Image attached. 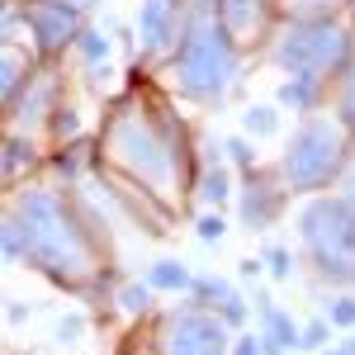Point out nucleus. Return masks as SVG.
Instances as JSON below:
<instances>
[{
    "instance_id": "19",
    "label": "nucleus",
    "mask_w": 355,
    "mask_h": 355,
    "mask_svg": "<svg viewBox=\"0 0 355 355\" xmlns=\"http://www.w3.org/2000/svg\"><path fill=\"white\" fill-rule=\"evenodd\" d=\"M336 119L355 133V62L336 76Z\"/></svg>"
},
{
    "instance_id": "20",
    "label": "nucleus",
    "mask_w": 355,
    "mask_h": 355,
    "mask_svg": "<svg viewBox=\"0 0 355 355\" xmlns=\"http://www.w3.org/2000/svg\"><path fill=\"white\" fill-rule=\"evenodd\" d=\"M242 128L251 137H270L275 128H279V110H275V105H251V110L242 114Z\"/></svg>"
},
{
    "instance_id": "27",
    "label": "nucleus",
    "mask_w": 355,
    "mask_h": 355,
    "mask_svg": "<svg viewBox=\"0 0 355 355\" xmlns=\"http://www.w3.org/2000/svg\"><path fill=\"white\" fill-rule=\"evenodd\" d=\"M327 322H331V327H355V299H336Z\"/></svg>"
},
{
    "instance_id": "14",
    "label": "nucleus",
    "mask_w": 355,
    "mask_h": 355,
    "mask_svg": "<svg viewBox=\"0 0 355 355\" xmlns=\"http://www.w3.org/2000/svg\"><path fill=\"white\" fill-rule=\"evenodd\" d=\"M261 322H266V336H261V341H266V355H279V351H289V346L303 341V331L294 327V318L270 299H261Z\"/></svg>"
},
{
    "instance_id": "33",
    "label": "nucleus",
    "mask_w": 355,
    "mask_h": 355,
    "mask_svg": "<svg viewBox=\"0 0 355 355\" xmlns=\"http://www.w3.org/2000/svg\"><path fill=\"white\" fill-rule=\"evenodd\" d=\"M331 355H355V341H351V346H336Z\"/></svg>"
},
{
    "instance_id": "30",
    "label": "nucleus",
    "mask_w": 355,
    "mask_h": 355,
    "mask_svg": "<svg viewBox=\"0 0 355 355\" xmlns=\"http://www.w3.org/2000/svg\"><path fill=\"white\" fill-rule=\"evenodd\" d=\"M289 5H294L299 15H327V10H336L341 0H289Z\"/></svg>"
},
{
    "instance_id": "22",
    "label": "nucleus",
    "mask_w": 355,
    "mask_h": 355,
    "mask_svg": "<svg viewBox=\"0 0 355 355\" xmlns=\"http://www.w3.org/2000/svg\"><path fill=\"white\" fill-rule=\"evenodd\" d=\"M33 166V147H28L24 137H10V142H5V180H10V185H15V175H19V166Z\"/></svg>"
},
{
    "instance_id": "6",
    "label": "nucleus",
    "mask_w": 355,
    "mask_h": 355,
    "mask_svg": "<svg viewBox=\"0 0 355 355\" xmlns=\"http://www.w3.org/2000/svg\"><path fill=\"white\" fill-rule=\"evenodd\" d=\"M299 242L331 284H355V218L341 199H308L299 209Z\"/></svg>"
},
{
    "instance_id": "23",
    "label": "nucleus",
    "mask_w": 355,
    "mask_h": 355,
    "mask_svg": "<svg viewBox=\"0 0 355 355\" xmlns=\"http://www.w3.org/2000/svg\"><path fill=\"white\" fill-rule=\"evenodd\" d=\"M266 266H270L275 279H289V275H294V251H289V246H270V251H266Z\"/></svg>"
},
{
    "instance_id": "24",
    "label": "nucleus",
    "mask_w": 355,
    "mask_h": 355,
    "mask_svg": "<svg viewBox=\"0 0 355 355\" xmlns=\"http://www.w3.org/2000/svg\"><path fill=\"white\" fill-rule=\"evenodd\" d=\"M119 303H123L128 313H147V303H152V284H128V289L119 294Z\"/></svg>"
},
{
    "instance_id": "16",
    "label": "nucleus",
    "mask_w": 355,
    "mask_h": 355,
    "mask_svg": "<svg viewBox=\"0 0 355 355\" xmlns=\"http://www.w3.org/2000/svg\"><path fill=\"white\" fill-rule=\"evenodd\" d=\"M322 90H327V81H313V76H294V81H284L279 85V105L284 110H294V114H313L318 110V100H322Z\"/></svg>"
},
{
    "instance_id": "4",
    "label": "nucleus",
    "mask_w": 355,
    "mask_h": 355,
    "mask_svg": "<svg viewBox=\"0 0 355 355\" xmlns=\"http://www.w3.org/2000/svg\"><path fill=\"white\" fill-rule=\"evenodd\" d=\"M270 62L289 76H313V81H336L351 67V28L331 15H299L275 28Z\"/></svg>"
},
{
    "instance_id": "18",
    "label": "nucleus",
    "mask_w": 355,
    "mask_h": 355,
    "mask_svg": "<svg viewBox=\"0 0 355 355\" xmlns=\"http://www.w3.org/2000/svg\"><path fill=\"white\" fill-rule=\"evenodd\" d=\"M199 194L209 199V204H227L232 199V180H227V166L218 157H209V171H204V180H199Z\"/></svg>"
},
{
    "instance_id": "9",
    "label": "nucleus",
    "mask_w": 355,
    "mask_h": 355,
    "mask_svg": "<svg viewBox=\"0 0 355 355\" xmlns=\"http://www.w3.org/2000/svg\"><path fill=\"white\" fill-rule=\"evenodd\" d=\"M214 15H218L223 33L242 53L256 48V43H266V38H275V0H218Z\"/></svg>"
},
{
    "instance_id": "29",
    "label": "nucleus",
    "mask_w": 355,
    "mask_h": 355,
    "mask_svg": "<svg viewBox=\"0 0 355 355\" xmlns=\"http://www.w3.org/2000/svg\"><path fill=\"white\" fill-rule=\"evenodd\" d=\"M336 199L351 209V218H355V166H346V171H341V194H336Z\"/></svg>"
},
{
    "instance_id": "17",
    "label": "nucleus",
    "mask_w": 355,
    "mask_h": 355,
    "mask_svg": "<svg viewBox=\"0 0 355 355\" xmlns=\"http://www.w3.org/2000/svg\"><path fill=\"white\" fill-rule=\"evenodd\" d=\"M147 284L162 289V294H185V289H194V275L185 270L180 261H157V266L147 270Z\"/></svg>"
},
{
    "instance_id": "25",
    "label": "nucleus",
    "mask_w": 355,
    "mask_h": 355,
    "mask_svg": "<svg viewBox=\"0 0 355 355\" xmlns=\"http://www.w3.org/2000/svg\"><path fill=\"white\" fill-rule=\"evenodd\" d=\"M327 336H331V322H322V318H318V322H308V327H303V341H299V346L318 351V346H327Z\"/></svg>"
},
{
    "instance_id": "15",
    "label": "nucleus",
    "mask_w": 355,
    "mask_h": 355,
    "mask_svg": "<svg viewBox=\"0 0 355 355\" xmlns=\"http://www.w3.org/2000/svg\"><path fill=\"white\" fill-rule=\"evenodd\" d=\"M0 90H5V100H19V90L28 85V76H33V62H28V53L19 48V43H5V53H0Z\"/></svg>"
},
{
    "instance_id": "3",
    "label": "nucleus",
    "mask_w": 355,
    "mask_h": 355,
    "mask_svg": "<svg viewBox=\"0 0 355 355\" xmlns=\"http://www.w3.org/2000/svg\"><path fill=\"white\" fill-rule=\"evenodd\" d=\"M242 48L223 33L218 15L204 5H185V24L175 43V90L199 105H218L227 85L237 81Z\"/></svg>"
},
{
    "instance_id": "7",
    "label": "nucleus",
    "mask_w": 355,
    "mask_h": 355,
    "mask_svg": "<svg viewBox=\"0 0 355 355\" xmlns=\"http://www.w3.org/2000/svg\"><path fill=\"white\" fill-rule=\"evenodd\" d=\"M227 327L214 308H175L162 322V355H232Z\"/></svg>"
},
{
    "instance_id": "34",
    "label": "nucleus",
    "mask_w": 355,
    "mask_h": 355,
    "mask_svg": "<svg viewBox=\"0 0 355 355\" xmlns=\"http://www.w3.org/2000/svg\"><path fill=\"white\" fill-rule=\"evenodd\" d=\"M185 5H204V10H214V5H218V0H185Z\"/></svg>"
},
{
    "instance_id": "28",
    "label": "nucleus",
    "mask_w": 355,
    "mask_h": 355,
    "mask_svg": "<svg viewBox=\"0 0 355 355\" xmlns=\"http://www.w3.org/2000/svg\"><path fill=\"white\" fill-rule=\"evenodd\" d=\"M223 232H227V223H223L218 214H204V218H199V237H204V242H223Z\"/></svg>"
},
{
    "instance_id": "12",
    "label": "nucleus",
    "mask_w": 355,
    "mask_h": 355,
    "mask_svg": "<svg viewBox=\"0 0 355 355\" xmlns=\"http://www.w3.org/2000/svg\"><path fill=\"white\" fill-rule=\"evenodd\" d=\"M279 194L266 175H256V171H246V185H242V223L246 227H270L275 214H279Z\"/></svg>"
},
{
    "instance_id": "21",
    "label": "nucleus",
    "mask_w": 355,
    "mask_h": 355,
    "mask_svg": "<svg viewBox=\"0 0 355 355\" xmlns=\"http://www.w3.org/2000/svg\"><path fill=\"white\" fill-rule=\"evenodd\" d=\"M76 53H81L85 67H100V62H110V38L100 28H85L81 38H76Z\"/></svg>"
},
{
    "instance_id": "10",
    "label": "nucleus",
    "mask_w": 355,
    "mask_h": 355,
    "mask_svg": "<svg viewBox=\"0 0 355 355\" xmlns=\"http://www.w3.org/2000/svg\"><path fill=\"white\" fill-rule=\"evenodd\" d=\"M180 10H175V0H142V10H137V38H142V53L157 57L166 48H175L180 43Z\"/></svg>"
},
{
    "instance_id": "26",
    "label": "nucleus",
    "mask_w": 355,
    "mask_h": 355,
    "mask_svg": "<svg viewBox=\"0 0 355 355\" xmlns=\"http://www.w3.org/2000/svg\"><path fill=\"white\" fill-rule=\"evenodd\" d=\"M223 147H227V157H232L237 166H246V171H251V162H256V152H251V142H246V137H227Z\"/></svg>"
},
{
    "instance_id": "35",
    "label": "nucleus",
    "mask_w": 355,
    "mask_h": 355,
    "mask_svg": "<svg viewBox=\"0 0 355 355\" xmlns=\"http://www.w3.org/2000/svg\"><path fill=\"white\" fill-rule=\"evenodd\" d=\"M71 5H81V10H85V5H95V0H71Z\"/></svg>"
},
{
    "instance_id": "11",
    "label": "nucleus",
    "mask_w": 355,
    "mask_h": 355,
    "mask_svg": "<svg viewBox=\"0 0 355 355\" xmlns=\"http://www.w3.org/2000/svg\"><path fill=\"white\" fill-rule=\"evenodd\" d=\"M57 95H62V81H57V71H33L24 85V95L19 100H10V114H15V128L24 123V119H53L62 105H57Z\"/></svg>"
},
{
    "instance_id": "31",
    "label": "nucleus",
    "mask_w": 355,
    "mask_h": 355,
    "mask_svg": "<svg viewBox=\"0 0 355 355\" xmlns=\"http://www.w3.org/2000/svg\"><path fill=\"white\" fill-rule=\"evenodd\" d=\"M81 331H85V322H81V318H67V322L57 327V336H62V341H76Z\"/></svg>"
},
{
    "instance_id": "1",
    "label": "nucleus",
    "mask_w": 355,
    "mask_h": 355,
    "mask_svg": "<svg viewBox=\"0 0 355 355\" xmlns=\"http://www.w3.org/2000/svg\"><path fill=\"white\" fill-rule=\"evenodd\" d=\"M5 256H24L33 270L53 275L62 284H85L100 270V251L90 237V223L62 199L57 185H33L15 199L5 218Z\"/></svg>"
},
{
    "instance_id": "5",
    "label": "nucleus",
    "mask_w": 355,
    "mask_h": 355,
    "mask_svg": "<svg viewBox=\"0 0 355 355\" xmlns=\"http://www.w3.org/2000/svg\"><path fill=\"white\" fill-rule=\"evenodd\" d=\"M346 152H351V128L336 114H308L279 157V185L294 194L322 190L346 171Z\"/></svg>"
},
{
    "instance_id": "8",
    "label": "nucleus",
    "mask_w": 355,
    "mask_h": 355,
    "mask_svg": "<svg viewBox=\"0 0 355 355\" xmlns=\"http://www.w3.org/2000/svg\"><path fill=\"white\" fill-rule=\"evenodd\" d=\"M19 15H24L28 38H33V48L43 57H57V53H67V48H76V38L85 33L81 5H71V0H24Z\"/></svg>"
},
{
    "instance_id": "32",
    "label": "nucleus",
    "mask_w": 355,
    "mask_h": 355,
    "mask_svg": "<svg viewBox=\"0 0 355 355\" xmlns=\"http://www.w3.org/2000/svg\"><path fill=\"white\" fill-rule=\"evenodd\" d=\"M232 355H266V346H261V336H246V341L232 346Z\"/></svg>"
},
{
    "instance_id": "2",
    "label": "nucleus",
    "mask_w": 355,
    "mask_h": 355,
    "mask_svg": "<svg viewBox=\"0 0 355 355\" xmlns=\"http://www.w3.org/2000/svg\"><path fill=\"white\" fill-rule=\"evenodd\" d=\"M105 157H110L128 180L147 185L152 194H171L175 175H180V147L175 133L166 128L157 110L147 105H119L105 133Z\"/></svg>"
},
{
    "instance_id": "13",
    "label": "nucleus",
    "mask_w": 355,
    "mask_h": 355,
    "mask_svg": "<svg viewBox=\"0 0 355 355\" xmlns=\"http://www.w3.org/2000/svg\"><path fill=\"white\" fill-rule=\"evenodd\" d=\"M199 303H209L214 313H223L227 322H242L246 318V303H242V294L227 284V279H218V275H194V289H190Z\"/></svg>"
}]
</instances>
